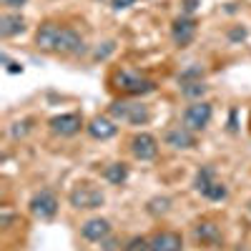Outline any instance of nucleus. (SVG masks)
Wrapping results in <instances>:
<instances>
[{
	"instance_id": "nucleus-1",
	"label": "nucleus",
	"mask_w": 251,
	"mask_h": 251,
	"mask_svg": "<svg viewBox=\"0 0 251 251\" xmlns=\"http://www.w3.org/2000/svg\"><path fill=\"white\" fill-rule=\"evenodd\" d=\"M113 83V88L118 93H123L126 98H143V96H149V93H156V80L149 78V75H143L133 68H118L111 78Z\"/></svg>"
},
{
	"instance_id": "nucleus-2",
	"label": "nucleus",
	"mask_w": 251,
	"mask_h": 251,
	"mask_svg": "<svg viewBox=\"0 0 251 251\" xmlns=\"http://www.w3.org/2000/svg\"><path fill=\"white\" fill-rule=\"evenodd\" d=\"M108 116L118 123H128V126H149L153 118L151 106L133 98H116L108 106Z\"/></svg>"
},
{
	"instance_id": "nucleus-3",
	"label": "nucleus",
	"mask_w": 251,
	"mask_h": 251,
	"mask_svg": "<svg viewBox=\"0 0 251 251\" xmlns=\"http://www.w3.org/2000/svg\"><path fill=\"white\" fill-rule=\"evenodd\" d=\"M68 203L78 208V211H96V208L106 203V194L93 181H78L68 191Z\"/></svg>"
},
{
	"instance_id": "nucleus-4",
	"label": "nucleus",
	"mask_w": 251,
	"mask_h": 251,
	"mask_svg": "<svg viewBox=\"0 0 251 251\" xmlns=\"http://www.w3.org/2000/svg\"><path fill=\"white\" fill-rule=\"evenodd\" d=\"M211 118H214V106H211V103H208V100H194L191 106H186L181 123L186 126L188 131L199 133V131H203L206 126L211 123Z\"/></svg>"
},
{
	"instance_id": "nucleus-5",
	"label": "nucleus",
	"mask_w": 251,
	"mask_h": 251,
	"mask_svg": "<svg viewBox=\"0 0 251 251\" xmlns=\"http://www.w3.org/2000/svg\"><path fill=\"white\" fill-rule=\"evenodd\" d=\"M58 196L50 191V188H40V191H35L28 201V208H30V214L40 221H50L55 219L58 214Z\"/></svg>"
},
{
	"instance_id": "nucleus-6",
	"label": "nucleus",
	"mask_w": 251,
	"mask_h": 251,
	"mask_svg": "<svg viewBox=\"0 0 251 251\" xmlns=\"http://www.w3.org/2000/svg\"><path fill=\"white\" fill-rule=\"evenodd\" d=\"M158 138L153 136V133H149V131H138V133H133L131 136V141H128V149H131V156L136 158V161H153L156 156H158Z\"/></svg>"
},
{
	"instance_id": "nucleus-7",
	"label": "nucleus",
	"mask_w": 251,
	"mask_h": 251,
	"mask_svg": "<svg viewBox=\"0 0 251 251\" xmlns=\"http://www.w3.org/2000/svg\"><path fill=\"white\" fill-rule=\"evenodd\" d=\"M83 53H86V40H83V35L75 28H71V25H63L60 38H58V46H55V55L78 58Z\"/></svg>"
},
{
	"instance_id": "nucleus-8",
	"label": "nucleus",
	"mask_w": 251,
	"mask_h": 251,
	"mask_svg": "<svg viewBox=\"0 0 251 251\" xmlns=\"http://www.w3.org/2000/svg\"><path fill=\"white\" fill-rule=\"evenodd\" d=\"M199 33V23H196V18L194 15H178L174 23H171V38H174V43L178 48H186V46H191L194 43V38Z\"/></svg>"
},
{
	"instance_id": "nucleus-9",
	"label": "nucleus",
	"mask_w": 251,
	"mask_h": 251,
	"mask_svg": "<svg viewBox=\"0 0 251 251\" xmlns=\"http://www.w3.org/2000/svg\"><path fill=\"white\" fill-rule=\"evenodd\" d=\"M194 239H196V244H201L206 249H219L224 244V231L214 219H201L194 226Z\"/></svg>"
},
{
	"instance_id": "nucleus-10",
	"label": "nucleus",
	"mask_w": 251,
	"mask_h": 251,
	"mask_svg": "<svg viewBox=\"0 0 251 251\" xmlns=\"http://www.w3.org/2000/svg\"><path fill=\"white\" fill-rule=\"evenodd\" d=\"M48 128L53 136H60V138H71L75 133H80L83 126V116L80 113H60V116H53L48 121Z\"/></svg>"
},
{
	"instance_id": "nucleus-11",
	"label": "nucleus",
	"mask_w": 251,
	"mask_h": 251,
	"mask_svg": "<svg viewBox=\"0 0 251 251\" xmlns=\"http://www.w3.org/2000/svg\"><path fill=\"white\" fill-rule=\"evenodd\" d=\"M60 30H63L60 23H55V20H43L35 30V48L43 50V53H55Z\"/></svg>"
},
{
	"instance_id": "nucleus-12",
	"label": "nucleus",
	"mask_w": 251,
	"mask_h": 251,
	"mask_svg": "<svg viewBox=\"0 0 251 251\" xmlns=\"http://www.w3.org/2000/svg\"><path fill=\"white\" fill-rule=\"evenodd\" d=\"M113 234V226L108 219H103V216H91L80 224V236L91 241V244H100L103 239H108Z\"/></svg>"
},
{
	"instance_id": "nucleus-13",
	"label": "nucleus",
	"mask_w": 251,
	"mask_h": 251,
	"mask_svg": "<svg viewBox=\"0 0 251 251\" xmlns=\"http://www.w3.org/2000/svg\"><path fill=\"white\" fill-rule=\"evenodd\" d=\"M163 143L169 146V149H174V151H191V149H196V133L188 131L186 126L181 123V126H174V128L166 131Z\"/></svg>"
},
{
	"instance_id": "nucleus-14",
	"label": "nucleus",
	"mask_w": 251,
	"mask_h": 251,
	"mask_svg": "<svg viewBox=\"0 0 251 251\" xmlns=\"http://www.w3.org/2000/svg\"><path fill=\"white\" fill-rule=\"evenodd\" d=\"M86 133L93 141H111L118 133V121H113L111 116H93L86 126Z\"/></svg>"
},
{
	"instance_id": "nucleus-15",
	"label": "nucleus",
	"mask_w": 251,
	"mask_h": 251,
	"mask_svg": "<svg viewBox=\"0 0 251 251\" xmlns=\"http://www.w3.org/2000/svg\"><path fill=\"white\" fill-rule=\"evenodd\" d=\"M25 28H28V23H25V18L20 15V10H5L3 15H0V38L3 40L23 35Z\"/></svg>"
},
{
	"instance_id": "nucleus-16",
	"label": "nucleus",
	"mask_w": 251,
	"mask_h": 251,
	"mask_svg": "<svg viewBox=\"0 0 251 251\" xmlns=\"http://www.w3.org/2000/svg\"><path fill=\"white\" fill-rule=\"evenodd\" d=\"M149 239H151V249L153 251H183V236L176 234V231H169V228L156 231Z\"/></svg>"
},
{
	"instance_id": "nucleus-17",
	"label": "nucleus",
	"mask_w": 251,
	"mask_h": 251,
	"mask_svg": "<svg viewBox=\"0 0 251 251\" xmlns=\"http://www.w3.org/2000/svg\"><path fill=\"white\" fill-rule=\"evenodd\" d=\"M128 176H131V169H128V163H123V161H113V163L103 166V178L111 186H123L128 181Z\"/></svg>"
},
{
	"instance_id": "nucleus-18",
	"label": "nucleus",
	"mask_w": 251,
	"mask_h": 251,
	"mask_svg": "<svg viewBox=\"0 0 251 251\" xmlns=\"http://www.w3.org/2000/svg\"><path fill=\"white\" fill-rule=\"evenodd\" d=\"M214 181H219V178H216V169H214V166H201V169L196 171V178H194V188H196L199 194H203V191H206V188L211 186Z\"/></svg>"
},
{
	"instance_id": "nucleus-19",
	"label": "nucleus",
	"mask_w": 251,
	"mask_h": 251,
	"mask_svg": "<svg viewBox=\"0 0 251 251\" xmlns=\"http://www.w3.org/2000/svg\"><path fill=\"white\" fill-rule=\"evenodd\" d=\"M208 86L203 80H188V83H181V96L186 98H191V100H201L206 96Z\"/></svg>"
},
{
	"instance_id": "nucleus-20",
	"label": "nucleus",
	"mask_w": 251,
	"mask_h": 251,
	"mask_svg": "<svg viewBox=\"0 0 251 251\" xmlns=\"http://www.w3.org/2000/svg\"><path fill=\"white\" fill-rule=\"evenodd\" d=\"M201 196H203V199H208V201H226V199H228V188H226V183L214 181V183L208 186Z\"/></svg>"
},
{
	"instance_id": "nucleus-21",
	"label": "nucleus",
	"mask_w": 251,
	"mask_h": 251,
	"mask_svg": "<svg viewBox=\"0 0 251 251\" xmlns=\"http://www.w3.org/2000/svg\"><path fill=\"white\" fill-rule=\"evenodd\" d=\"M123 251H153L151 249V239L149 236H133V239L126 241Z\"/></svg>"
},
{
	"instance_id": "nucleus-22",
	"label": "nucleus",
	"mask_w": 251,
	"mask_h": 251,
	"mask_svg": "<svg viewBox=\"0 0 251 251\" xmlns=\"http://www.w3.org/2000/svg\"><path fill=\"white\" fill-rule=\"evenodd\" d=\"M33 131V118H23V121H15L13 126H10V136L13 138H23L25 133H30Z\"/></svg>"
},
{
	"instance_id": "nucleus-23",
	"label": "nucleus",
	"mask_w": 251,
	"mask_h": 251,
	"mask_svg": "<svg viewBox=\"0 0 251 251\" xmlns=\"http://www.w3.org/2000/svg\"><path fill=\"white\" fill-rule=\"evenodd\" d=\"M169 206H171V199H153V201H149V211L151 214H166L169 211Z\"/></svg>"
},
{
	"instance_id": "nucleus-24",
	"label": "nucleus",
	"mask_w": 251,
	"mask_h": 251,
	"mask_svg": "<svg viewBox=\"0 0 251 251\" xmlns=\"http://www.w3.org/2000/svg\"><path fill=\"white\" fill-rule=\"evenodd\" d=\"M201 75H203V68H201V66H191V68H186V71L178 75V80H181V83H188V80H201Z\"/></svg>"
},
{
	"instance_id": "nucleus-25",
	"label": "nucleus",
	"mask_w": 251,
	"mask_h": 251,
	"mask_svg": "<svg viewBox=\"0 0 251 251\" xmlns=\"http://www.w3.org/2000/svg\"><path fill=\"white\" fill-rule=\"evenodd\" d=\"M113 50H116V43H113V40H108V43H103V48H96L93 58H96V60H106Z\"/></svg>"
},
{
	"instance_id": "nucleus-26",
	"label": "nucleus",
	"mask_w": 251,
	"mask_h": 251,
	"mask_svg": "<svg viewBox=\"0 0 251 251\" xmlns=\"http://www.w3.org/2000/svg\"><path fill=\"white\" fill-rule=\"evenodd\" d=\"M0 3H3L5 10H23L30 0H0Z\"/></svg>"
},
{
	"instance_id": "nucleus-27",
	"label": "nucleus",
	"mask_w": 251,
	"mask_h": 251,
	"mask_svg": "<svg viewBox=\"0 0 251 251\" xmlns=\"http://www.w3.org/2000/svg\"><path fill=\"white\" fill-rule=\"evenodd\" d=\"M100 251H121L118 239H113V234H111L108 239H103V241H100Z\"/></svg>"
},
{
	"instance_id": "nucleus-28",
	"label": "nucleus",
	"mask_w": 251,
	"mask_h": 251,
	"mask_svg": "<svg viewBox=\"0 0 251 251\" xmlns=\"http://www.w3.org/2000/svg\"><path fill=\"white\" fill-rule=\"evenodd\" d=\"M181 5H183V15H194L196 8L201 5V0H181Z\"/></svg>"
},
{
	"instance_id": "nucleus-29",
	"label": "nucleus",
	"mask_w": 251,
	"mask_h": 251,
	"mask_svg": "<svg viewBox=\"0 0 251 251\" xmlns=\"http://www.w3.org/2000/svg\"><path fill=\"white\" fill-rule=\"evenodd\" d=\"M3 63H5V68H8L10 73H20V71H23V66H20V63H13V60H8V55H3Z\"/></svg>"
},
{
	"instance_id": "nucleus-30",
	"label": "nucleus",
	"mask_w": 251,
	"mask_h": 251,
	"mask_svg": "<svg viewBox=\"0 0 251 251\" xmlns=\"http://www.w3.org/2000/svg\"><path fill=\"white\" fill-rule=\"evenodd\" d=\"M136 0H113V8L116 10H121V8H128V5H133Z\"/></svg>"
},
{
	"instance_id": "nucleus-31",
	"label": "nucleus",
	"mask_w": 251,
	"mask_h": 251,
	"mask_svg": "<svg viewBox=\"0 0 251 251\" xmlns=\"http://www.w3.org/2000/svg\"><path fill=\"white\" fill-rule=\"evenodd\" d=\"M231 38H246V30L244 28H236V30H231Z\"/></svg>"
},
{
	"instance_id": "nucleus-32",
	"label": "nucleus",
	"mask_w": 251,
	"mask_h": 251,
	"mask_svg": "<svg viewBox=\"0 0 251 251\" xmlns=\"http://www.w3.org/2000/svg\"><path fill=\"white\" fill-rule=\"evenodd\" d=\"M249 131H251V113H249Z\"/></svg>"
}]
</instances>
